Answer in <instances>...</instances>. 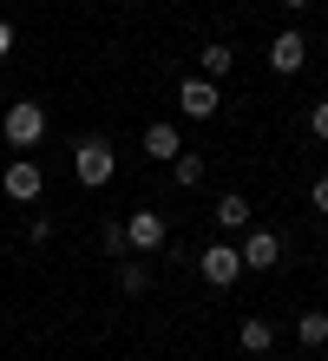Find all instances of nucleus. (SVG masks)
Wrapping results in <instances>:
<instances>
[{"label":"nucleus","mask_w":328,"mask_h":361,"mask_svg":"<svg viewBox=\"0 0 328 361\" xmlns=\"http://www.w3.org/2000/svg\"><path fill=\"white\" fill-rule=\"evenodd\" d=\"M0 138L13 145V152H33L40 138H47V105H33V99H20L0 112Z\"/></svg>","instance_id":"f257e3e1"},{"label":"nucleus","mask_w":328,"mask_h":361,"mask_svg":"<svg viewBox=\"0 0 328 361\" xmlns=\"http://www.w3.org/2000/svg\"><path fill=\"white\" fill-rule=\"evenodd\" d=\"M53 237V217H27V243H47Z\"/></svg>","instance_id":"f3484780"},{"label":"nucleus","mask_w":328,"mask_h":361,"mask_svg":"<svg viewBox=\"0 0 328 361\" xmlns=\"http://www.w3.org/2000/svg\"><path fill=\"white\" fill-rule=\"evenodd\" d=\"M309 132H315V138L328 145V105H315V112H309Z\"/></svg>","instance_id":"6ab92c4d"},{"label":"nucleus","mask_w":328,"mask_h":361,"mask_svg":"<svg viewBox=\"0 0 328 361\" xmlns=\"http://www.w3.org/2000/svg\"><path fill=\"white\" fill-rule=\"evenodd\" d=\"M112 171H119V158H112V145H105V138H79V145H73V178H79L85 190L112 184Z\"/></svg>","instance_id":"f03ea898"},{"label":"nucleus","mask_w":328,"mask_h":361,"mask_svg":"<svg viewBox=\"0 0 328 361\" xmlns=\"http://www.w3.org/2000/svg\"><path fill=\"white\" fill-rule=\"evenodd\" d=\"M197 276H204L210 289H230L236 276H243V250H236V243H210L204 257H197Z\"/></svg>","instance_id":"20e7f679"},{"label":"nucleus","mask_w":328,"mask_h":361,"mask_svg":"<svg viewBox=\"0 0 328 361\" xmlns=\"http://www.w3.org/2000/svg\"><path fill=\"white\" fill-rule=\"evenodd\" d=\"M230 66H236V53L224 47V39H210V47H204V53H197V73H204V79H224Z\"/></svg>","instance_id":"4468645a"},{"label":"nucleus","mask_w":328,"mask_h":361,"mask_svg":"<svg viewBox=\"0 0 328 361\" xmlns=\"http://www.w3.org/2000/svg\"><path fill=\"white\" fill-rule=\"evenodd\" d=\"M309 204H315V210H322V217H328V171H322V178L309 184Z\"/></svg>","instance_id":"a211bd4d"},{"label":"nucleus","mask_w":328,"mask_h":361,"mask_svg":"<svg viewBox=\"0 0 328 361\" xmlns=\"http://www.w3.org/2000/svg\"><path fill=\"white\" fill-rule=\"evenodd\" d=\"M236 342H243L250 355H269V348H276V322H269V315H243V329H236Z\"/></svg>","instance_id":"9d476101"},{"label":"nucleus","mask_w":328,"mask_h":361,"mask_svg":"<svg viewBox=\"0 0 328 361\" xmlns=\"http://www.w3.org/2000/svg\"><path fill=\"white\" fill-rule=\"evenodd\" d=\"M217 224L224 230H250V197L243 190H224V197H217Z\"/></svg>","instance_id":"9b49d317"},{"label":"nucleus","mask_w":328,"mask_h":361,"mask_svg":"<svg viewBox=\"0 0 328 361\" xmlns=\"http://www.w3.org/2000/svg\"><path fill=\"white\" fill-rule=\"evenodd\" d=\"M99 243H105V257H131V243H125V224H105V237H99Z\"/></svg>","instance_id":"dca6fc26"},{"label":"nucleus","mask_w":328,"mask_h":361,"mask_svg":"<svg viewBox=\"0 0 328 361\" xmlns=\"http://www.w3.org/2000/svg\"><path fill=\"white\" fill-rule=\"evenodd\" d=\"M125 243H131V257H158V250L171 243V230H164L158 210H131L125 217Z\"/></svg>","instance_id":"7ed1b4c3"},{"label":"nucleus","mask_w":328,"mask_h":361,"mask_svg":"<svg viewBox=\"0 0 328 361\" xmlns=\"http://www.w3.org/2000/svg\"><path fill=\"white\" fill-rule=\"evenodd\" d=\"M13 59V20H0V66Z\"/></svg>","instance_id":"aec40b11"},{"label":"nucleus","mask_w":328,"mask_h":361,"mask_svg":"<svg viewBox=\"0 0 328 361\" xmlns=\"http://www.w3.org/2000/svg\"><path fill=\"white\" fill-rule=\"evenodd\" d=\"M282 7H289V13H302V7H315V0H282Z\"/></svg>","instance_id":"412c9836"},{"label":"nucleus","mask_w":328,"mask_h":361,"mask_svg":"<svg viewBox=\"0 0 328 361\" xmlns=\"http://www.w3.org/2000/svg\"><path fill=\"white\" fill-rule=\"evenodd\" d=\"M178 152H184V132L171 118H151L145 125V158H178Z\"/></svg>","instance_id":"1a4fd4ad"},{"label":"nucleus","mask_w":328,"mask_h":361,"mask_svg":"<svg viewBox=\"0 0 328 361\" xmlns=\"http://www.w3.org/2000/svg\"><path fill=\"white\" fill-rule=\"evenodd\" d=\"M119 289L125 295H145L151 289V263L145 257H119Z\"/></svg>","instance_id":"ddd939ff"},{"label":"nucleus","mask_w":328,"mask_h":361,"mask_svg":"<svg viewBox=\"0 0 328 361\" xmlns=\"http://www.w3.org/2000/svg\"><path fill=\"white\" fill-rule=\"evenodd\" d=\"M0 190H7L13 204H33L40 190H47V178H40V164H33V158H13L7 171H0Z\"/></svg>","instance_id":"0eeeda50"},{"label":"nucleus","mask_w":328,"mask_h":361,"mask_svg":"<svg viewBox=\"0 0 328 361\" xmlns=\"http://www.w3.org/2000/svg\"><path fill=\"white\" fill-rule=\"evenodd\" d=\"M262 361H276V355H262Z\"/></svg>","instance_id":"4be33fe9"},{"label":"nucleus","mask_w":328,"mask_h":361,"mask_svg":"<svg viewBox=\"0 0 328 361\" xmlns=\"http://www.w3.org/2000/svg\"><path fill=\"white\" fill-rule=\"evenodd\" d=\"M217 105H224V92H217V79H204V73L178 86V112L184 118H217Z\"/></svg>","instance_id":"39448f33"},{"label":"nucleus","mask_w":328,"mask_h":361,"mask_svg":"<svg viewBox=\"0 0 328 361\" xmlns=\"http://www.w3.org/2000/svg\"><path fill=\"white\" fill-rule=\"evenodd\" d=\"M269 66H276L282 79H289V73H302V66H309V39H302L296 27H282V33L269 39Z\"/></svg>","instance_id":"6e6552de"},{"label":"nucleus","mask_w":328,"mask_h":361,"mask_svg":"<svg viewBox=\"0 0 328 361\" xmlns=\"http://www.w3.org/2000/svg\"><path fill=\"white\" fill-rule=\"evenodd\" d=\"M236 250H243V269H276L282 263V237H276V230H262V224H250Z\"/></svg>","instance_id":"423d86ee"},{"label":"nucleus","mask_w":328,"mask_h":361,"mask_svg":"<svg viewBox=\"0 0 328 361\" xmlns=\"http://www.w3.org/2000/svg\"><path fill=\"white\" fill-rule=\"evenodd\" d=\"M171 178H178L184 190H197V184H204V158H197V152H178V158H171Z\"/></svg>","instance_id":"2eb2a0df"},{"label":"nucleus","mask_w":328,"mask_h":361,"mask_svg":"<svg viewBox=\"0 0 328 361\" xmlns=\"http://www.w3.org/2000/svg\"><path fill=\"white\" fill-rule=\"evenodd\" d=\"M296 342H302V348H328V315H322V309H302V315H296Z\"/></svg>","instance_id":"f8f14e48"}]
</instances>
